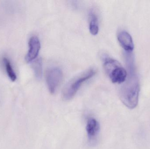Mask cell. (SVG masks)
Returning <instances> with one entry per match:
<instances>
[{
  "label": "cell",
  "mask_w": 150,
  "mask_h": 149,
  "mask_svg": "<svg viewBox=\"0 0 150 149\" xmlns=\"http://www.w3.org/2000/svg\"><path fill=\"white\" fill-rule=\"evenodd\" d=\"M129 64V73L120 90V97L122 103L128 108L134 109L138 103L140 85L137 75L131 62Z\"/></svg>",
  "instance_id": "1"
},
{
  "label": "cell",
  "mask_w": 150,
  "mask_h": 149,
  "mask_svg": "<svg viewBox=\"0 0 150 149\" xmlns=\"http://www.w3.org/2000/svg\"><path fill=\"white\" fill-rule=\"evenodd\" d=\"M103 67L113 83L121 84L126 81L127 73L117 60L111 58L105 57L104 59Z\"/></svg>",
  "instance_id": "2"
},
{
  "label": "cell",
  "mask_w": 150,
  "mask_h": 149,
  "mask_svg": "<svg viewBox=\"0 0 150 149\" xmlns=\"http://www.w3.org/2000/svg\"><path fill=\"white\" fill-rule=\"evenodd\" d=\"M95 74L96 71L91 68L72 79L66 85L63 89L62 96L64 99L69 100L73 99L83 84L91 78Z\"/></svg>",
  "instance_id": "3"
},
{
  "label": "cell",
  "mask_w": 150,
  "mask_h": 149,
  "mask_svg": "<svg viewBox=\"0 0 150 149\" xmlns=\"http://www.w3.org/2000/svg\"><path fill=\"white\" fill-rule=\"evenodd\" d=\"M63 73L58 67H52L47 71L46 81L50 93L54 94L57 91L63 80Z\"/></svg>",
  "instance_id": "4"
},
{
  "label": "cell",
  "mask_w": 150,
  "mask_h": 149,
  "mask_svg": "<svg viewBox=\"0 0 150 149\" xmlns=\"http://www.w3.org/2000/svg\"><path fill=\"white\" fill-rule=\"evenodd\" d=\"M40 49V43L38 38L36 36H33L29 40V50L25 55V61L30 63L36 59Z\"/></svg>",
  "instance_id": "5"
},
{
  "label": "cell",
  "mask_w": 150,
  "mask_h": 149,
  "mask_svg": "<svg viewBox=\"0 0 150 149\" xmlns=\"http://www.w3.org/2000/svg\"><path fill=\"white\" fill-rule=\"evenodd\" d=\"M117 39L121 46L127 52H131L134 48V42L130 34L126 31H121L117 35Z\"/></svg>",
  "instance_id": "6"
},
{
  "label": "cell",
  "mask_w": 150,
  "mask_h": 149,
  "mask_svg": "<svg viewBox=\"0 0 150 149\" xmlns=\"http://www.w3.org/2000/svg\"><path fill=\"white\" fill-rule=\"evenodd\" d=\"M86 129L89 140H94L99 132L100 124L94 118H90L86 122Z\"/></svg>",
  "instance_id": "7"
},
{
  "label": "cell",
  "mask_w": 150,
  "mask_h": 149,
  "mask_svg": "<svg viewBox=\"0 0 150 149\" xmlns=\"http://www.w3.org/2000/svg\"><path fill=\"white\" fill-rule=\"evenodd\" d=\"M89 30L92 35L98 34L99 31L98 18L97 13L93 10H90L89 15Z\"/></svg>",
  "instance_id": "8"
},
{
  "label": "cell",
  "mask_w": 150,
  "mask_h": 149,
  "mask_svg": "<svg viewBox=\"0 0 150 149\" xmlns=\"http://www.w3.org/2000/svg\"><path fill=\"white\" fill-rule=\"evenodd\" d=\"M3 60L8 76L11 81H15L16 80L17 76L12 68L10 61L6 57L4 58Z\"/></svg>",
  "instance_id": "9"
},
{
  "label": "cell",
  "mask_w": 150,
  "mask_h": 149,
  "mask_svg": "<svg viewBox=\"0 0 150 149\" xmlns=\"http://www.w3.org/2000/svg\"><path fill=\"white\" fill-rule=\"evenodd\" d=\"M33 69L35 76L38 79H40L42 75V61L41 59L35 60L32 65Z\"/></svg>",
  "instance_id": "10"
}]
</instances>
